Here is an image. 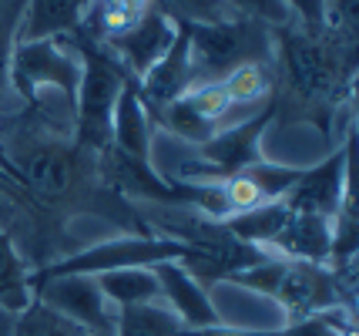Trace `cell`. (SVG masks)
I'll list each match as a JSON object with an SVG mask.
<instances>
[{"mask_svg":"<svg viewBox=\"0 0 359 336\" xmlns=\"http://www.w3.org/2000/svg\"><path fill=\"white\" fill-rule=\"evenodd\" d=\"M188 31V61H191V88L219 84L242 65H272L276 37L272 27L252 17H229L219 24H195Z\"/></svg>","mask_w":359,"mask_h":336,"instance_id":"obj_3","label":"cell"},{"mask_svg":"<svg viewBox=\"0 0 359 336\" xmlns=\"http://www.w3.org/2000/svg\"><path fill=\"white\" fill-rule=\"evenodd\" d=\"M31 289L37 300H44L57 313L81 323L88 333H114L118 309L104 300L94 276H50V279L34 283Z\"/></svg>","mask_w":359,"mask_h":336,"instance_id":"obj_8","label":"cell"},{"mask_svg":"<svg viewBox=\"0 0 359 336\" xmlns=\"http://www.w3.org/2000/svg\"><path fill=\"white\" fill-rule=\"evenodd\" d=\"M269 336H276V330H272V333H269Z\"/></svg>","mask_w":359,"mask_h":336,"instance_id":"obj_30","label":"cell"},{"mask_svg":"<svg viewBox=\"0 0 359 336\" xmlns=\"http://www.w3.org/2000/svg\"><path fill=\"white\" fill-rule=\"evenodd\" d=\"M158 14H165L178 27H195V24H219L229 20L232 7L225 0H151Z\"/></svg>","mask_w":359,"mask_h":336,"instance_id":"obj_24","label":"cell"},{"mask_svg":"<svg viewBox=\"0 0 359 336\" xmlns=\"http://www.w3.org/2000/svg\"><path fill=\"white\" fill-rule=\"evenodd\" d=\"M349 189V148H336L326 161L316 168H302L296 185L285 192V206L302 215H319V219H336L343 208Z\"/></svg>","mask_w":359,"mask_h":336,"instance_id":"obj_9","label":"cell"},{"mask_svg":"<svg viewBox=\"0 0 359 336\" xmlns=\"http://www.w3.org/2000/svg\"><path fill=\"white\" fill-rule=\"evenodd\" d=\"M7 168L41 202L71 199L88 182L84 152L74 142H61V138H50V135H27V138H20Z\"/></svg>","mask_w":359,"mask_h":336,"instance_id":"obj_5","label":"cell"},{"mask_svg":"<svg viewBox=\"0 0 359 336\" xmlns=\"http://www.w3.org/2000/svg\"><path fill=\"white\" fill-rule=\"evenodd\" d=\"M138 98L144 105V112L155 118L165 105H172L175 98H182L191 88V61H188V31L178 27L172 48L165 51V58L158 61L144 78L135 81Z\"/></svg>","mask_w":359,"mask_h":336,"instance_id":"obj_13","label":"cell"},{"mask_svg":"<svg viewBox=\"0 0 359 336\" xmlns=\"http://www.w3.org/2000/svg\"><path fill=\"white\" fill-rule=\"evenodd\" d=\"M292 24H299L302 31L323 34V0H285Z\"/></svg>","mask_w":359,"mask_h":336,"instance_id":"obj_28","label":"cell"},{"mask_svg":"<svg viewBox=\"0 0 359 336\" xmlns=\"http://www.w3.org/2000/svg\"><path fill=\"white\" fill-rule=\"evenodd\" d=\"M276 37V61L272 67L282 71L285 91L296 105L336 112L343 95L353 84V58L356 48H343L326 34H309L299 24H285L272 31Z\"/></svg>","mask_w":359,"mask_h":336,"instance_id":"obj_1","label":"cell"},{"mask_svg":"<svg viewBox=\"0 0 359 336\" xmlns=\"http://www.w3.org/2000/svg\"><path fill=\"white\" fill-rule=\"evenodd\" d=\"M229 7H232V14L238 17H252V20H259V24H266V27H285V24H292V14H289V7H285V0H225Z\"/></svg>","mask_w":359,"mask_h":336,"instance_id":"obj_27","label":"cell"},{"mask_svg":"<svg viewBox=\"0 0 359 336\" xmlns=\"http://www.w3.org/2000/svg\"><path fill=\"white\" fill-rule=\"evenodd\" d=\"M182 336H188V333H182Z\"/></svg>","mask_w":359,"mask_h":336,"instance_id":"obj_31","label":"cell"},{"mask_svg":"<svg viewBox=\"0 0 359 336\" xmlns=\"http://www.w3.org/2000/svg\"><path fill=\"white\" fill-rule=\"evenodd\" d=\"M359 0H323V34L343 48H356Z\"/></svg>","mask_w":359,"mask_h":336,"instance_id":"obj_26","label":"cell"},{"mask_svg":"<svg viewBox=\"0 0 359 336\" xmlns=\"http://www.w3.org/2000/svg\"><path fill=\"white\" fill-rule=\"evenodd\" d=\"M78 48H81V84L74 91V145L84 155H101L111 145V114H114V101L125 88V67L111 58L101 44L84 41L78 31Z\"/></svg>","mask_w":359,"mask_h":336,"instance_id":"obj_4","label":"cell"},{"mask_svg":"<svg viewBox=\"0 0 359 336\" xmlns=\"http://www.w3.org/2000/svg\"><path fill=\"white\" fill-rule=\"evenodd\" d=\"M81 67H84V61H81L78 37L64 34V37L17 44L11 54L7 78H11V88L20 101H31L44 88H54L61 95L74 98L81 84Z\"/></svg>","mask_w":359,"mask_h":336,"instance_id":"obj_7","label":"cell"},{"mask_svg":"<svg viewBox=\"0 0 359 336\" xmlns=\"http://www.w3.org/2000/svg\"><path fill=\"white\" fill-rule=\"evenodd\" d=\"M232 105H262L276 98V67L272 65H242L225 81H219Z\"/></svg>","mask_w":359,"mask_h":336,"instance_id":"obj_22","label":"cell"},{"mask_svg":"<svg viewBox=\"0 0 359 336\" xmlns=\"http://www.w3.org/2000/svg\"><path fill=\"white\" fill-rule=\"evenodd\" d=\"M266 253L296 262H329L332 256V219L302 215L289 208V219L279 229V236L269 242Z\"/></svg>","mask_w":359,"mask_h":336,"instance_id":"obj_14","label":"cell"},{"mask_svg":"<svg viewBox=\"0 0 359 336\" xmlns=\"http://www.w3.org/2000/svg\"><path fill=\"white\" fill-rule=\"evenodd\" d=\"M185 246L155 232H138V236H114L108 242H97L91 249H81L61 262H44L37 272H31V286L50 276H101L111 269H128V266H161V262H178Z\"/></svg>","mask_w":359,"mask_h":336,"instance_id":"obj_6","label":"cell"},{"mask_svg":"<svg viewBox=\"0 0 359 336\" xmlns=\"http://www.w3.org/2000/svg\"><path fill=\"white\" fill-rule=\"evenodd\" d=\"M229 283L276 300L285 320L313 316V313H323L332 306L353 309V296L343 289L339 276L329 262H296V259H282L269 253L262 262L235 272Z\"/></svg>","mask_w":359,"mask_h":336,"instance_id":"obj_2","label":"cell"},{"mask_svg":"<svg viewBox=\"0 0 359 336\" xmlns=\"http://www.w3.org/2000/svg\"><path fill=\"white\" fill-rule=\"evenodd\" d=\"M24 11H27V0H0V108H4V95L7 91L14 95L11 78H7V67H11V54L17 48V34H20Z\"/></svg>","mask_w":359,"mask_h":336,"instance_id":"obj_25","label":"cell"},{"mask_svg":"<svg viewBox=\"0 0 359 336\" xmlns=\"http://www.w3.org/2000/svg\"><path fill=\"white\" fill-rule=\"evenodd\" d=\"M289 219V206L276 199V202H262L255 208H245V212H235L225 219V229L232 232L235 239L249 242V246H259V249H269V242L279 236V229Z\"/></svg>","mask_w":359,"mask_h":336,"instance_id":"obj_18","label":"cell"},{"mask_svg":"<svg viewBox=\"0 0 359 336\" xmlns=\"http://www.w3.org/2000/svg\"><path fill=\"white\" fill-rule=\"evenodd\" d=\"M81 14H84V0H27L17 44L74 34L81 27Z\"/></svg>","mask_w":359,"mask_h":336,"instance_id":"obj_16","label":"cell"},{"mask_svg":"<svg viewBox=\"0 0 359 336\" xmlns=\"http://www.w3.org/2000/svg\"><path fill=\"white\" fill-rule=\"evenodd\" d=\"M151 131H155V121L144 112L135 81L128 78L111 114V148L135 161H151Z\"/></svg>","mask_w":359,"mask_h":336,"instance_id":"obj_15","label":"cell"},{"mask_svg":"<svg viewBox=\"0 0 359 336\" xmlns=\"http://www.w3.org/2000/svg\"><path fill=\"white\" fill-rule=\"evenodd\" d=\"M155 276L161 286V303L178 316L182 330H208L222 323V313L212 303L208 286L198 283L182 262H161L155 266Z\"/></svg>","mask_w":359,"mask_h":336,"instance_id":"obj_11","label":"cell"},{"mask_svg":"<svg viewBox=\"0 0 359 336\" xmlns=\"http://www.w3.org/2000/svg\"><path fill=\"white\" fill-rule=\"evenodd\" d=\"M31 300V269H27L24 256L17 253L14 239L0 229V306L11 309V313H20Z\"/></svg>","mask_w":359,"mask_h":336,"instance_id":"obj_19","label":"cell"},{"mask_svg":"<svg viewBox=\"0 0 359 336\" xmlns=\"http://www.w3.org/2000/svg\"><path fill=\"white\" fill-rule=\"evenodd\" d=\"M182 323L165 303H148V306H128L118 309V323H114V336H182Z\"/></svg>","mask_w":359,"mask_h":336,"instance_id":"obj_20","label":"cell"},{"mask_svg":"<svg viewBox=\"0 0 359 336\" xmlns=\"http://www.w3.org/2000/svg\"><path fill=\"white\" fill-rule=\"evenodd\" d=\"M14 336H91V333L81 323H74L71 316H64L54 306H47L44 300L34 296L31 303L17 313Z\"/></svg>","mask_w":359,"mask_h":336,"instance_id":"obj_21","label":"cell"},{"mask_svg":"<svg viewBox=\"0 0 359 336\" xmlns=\"http://www.w3.org/2000/svg\"><path fill=\"white\" fill-rule=\"evenodd\" d=\"M14 320H17V313L0 306V336H14Z\"/></svg>","mask_w":359,"mask_h":336,"instance_id":"obj_29","label":"cell"},{"mask_svg":"<svg viewBox=\"0 0 359 336\" xmlns=\"http://www.w3.org/2000/svg\"><path fill=\"white\" fill-rule=\"evenodd\" d=\"M276 336H356V320L349 306H332L313 316H299V320H285Z\"/></svg>","mask_w":359,"mask_h":336,"instance_id":"obj_23","label":"cell"},{"mask_svg":"<svg viewBox=\"0 0 359 336\" xmlns=\"http://www.w3.org/2000/svg\"><path fill=\"white\" fill-rule=\"evenodd\" d=\"M175 34H178V24H172L168 17L158 14L155 7H151L131 31H125L121 37H114V41L101 44V48L125 67L128 78L138 81L165 58V51L172 48Z\"/></svg>","mask_w":359,"mask_h":336,"instance_id":"obj_10","label":"cell"},{"mask_svg":"<svg viewBox=\"0 0 359 336\" xmlns=\"http://www.w3.org/2000/svg\"><path fill=\"white\" fill-rule=\"evenodd\" d=\"M272 114H276V105H272L269 112H262L259 118L245 121V125H235V128L215 131V135H212L205 145H198V155L208 161V168L215 172V178H219V182L238 175V172H245V168H249V165H255V161H262L259 138H262L266 125L272 121Z\"/></svg>","mask_w":359,"mask_h":336,"instance_id":"obj_12","label":"cell"},{"mask_svg":"<svg viewBox=\"0 0 359 336\" xmlns=\"http://www.w3.org/2000/svg\"><path fill=\"white\" fill-rule=\"evenodd\" d=\"M97 289L104 293L114 309H128V306H148L161 303V286H158L155 266H128V269H111L94 276Z\"/></svg>","mask_w":359,"mask_h":336,"instance_id":"obj_17","label":"cell"}]
</instances>
